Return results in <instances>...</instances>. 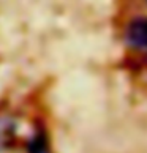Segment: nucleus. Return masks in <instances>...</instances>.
I'll return each mask as SVG.
<instances>
[{
    "label": "nucleus",
    "instance_id": "f257e3e1",
    "mask_svg": "<svg viewBox=\"0 0 147 153\" xmlns=\"http://www.w3.org/2000/svg\"><path fill=\"white\" fill-rule=\"evenodd\" d=\"M125 38L131 48L147 51V18H138L130 22Z\"/></svg>",
    "mask_w": 147,
    "mask_h": 153
},
{
    "label": "nucleus",
    "instance_id": "f03ea898",
    "mask_svg": "<svg viewBox=\"0 0 147 153\" xmlns=\"http://www.w3.org/2000/svg\"><path fill=\"white\" fill-rule=\"evenodd\" d=\"M29 153H51L48 150V144H46V137L43 133H35V136L30 139L29 145H27Z\"/></svg>",
    "mask_w": 147,
    "mask_h": 153
},
{
    "label": "nucleus",
    "instance_id": "7ed1b4c3",
    "mask_svg": "<svg viewBox=\"0 0 147 153\" xmlns=\"http://www.w3.org/2000/svg\"><path fill=\"white\" fill-rule=\"evenodd\" d=\"M11 133V122L7 118H0V152H2L5 142H7V136Z\"/></svg>",
    "mask_w": 147,
    "mask_h": 153
}]
</instances>
